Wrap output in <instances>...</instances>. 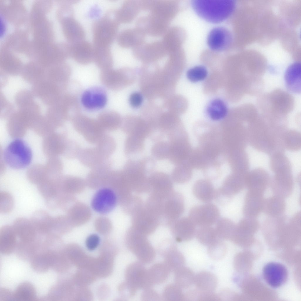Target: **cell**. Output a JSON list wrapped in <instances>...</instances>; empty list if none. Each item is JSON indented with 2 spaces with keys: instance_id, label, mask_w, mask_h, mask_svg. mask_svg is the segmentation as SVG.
Listing matches in <instances>:
<instances>
[{
  "instance_id": "cell-3",
  "label": "cell",
  "mask_w": 301,
  "mask_h": 301,
  "mask_svg": "<svg viewBox=\"0 0 301 301\" xmlns=\"http://www.w3.org/2000/svg\"><path fill=\"white\" fill-rule=\"evenodd\" d=\"M119 24L116 17V9L109 10L96 20L92 28L93 44L110 46L116 38Z\"/></svg>"
},
{
  "instance_id": "cell-58",
  "label": "cell",
  "mask_w": 301,
  "mask_h": 301,
  "mask_svg": "<svg viewBox=\"0 0 301 301\" xmlns=\"http://www.w3.org/2000/svg\"><path fill=\"white\" fill-rule=\"evenodd\" d=\"M198 291L196 289L190 290L184 293V301L197 300Z\"/></svg>"
},
{
  "instance_id": "cell-13",
  "label": "cell",
  "mask_w": 301,
  "mask_h": 301,
  "mask_svg": "<svg viewBox=\"0 0 301 301\" xmlns=\"http://www.w3.org/2000/svg\"><path fill=\"white\" fill-rule=\"evenodd\" d=\"M232 41L231 33L227 28L222 26L213 29L209 33L207 37V43L209 47L215 51L227 50L230 47Z\"/></svg>"
},
{
  "instance_id": "cell-1",
  "label": "cell",
  "mask_w": 301,
  "mask_h": 301,
  "mask_svg": "<svg viewBox=\"0 0 301 301\" xmlns=\"http://www.w3.org/2000/svg\"><path fill=\"white\" fill-rule=\"evenodd\" d=\"M248 143L254 149L270 156L284 153L283 138L287 120L264 115L257 116L247 127Z\"/></svg>"
},
{
  "instance_id": "cell-44",
  "label": "cell",
  "mask_w": 301,
  "mask_h": 301,
  "mask_svg": "<svg viewBox=\"0 0 301 301\" xmlns=\"http://www.w3.org/2000/svg\"><path fill=\"white\" fill-rule=\"evenodd\" d=\"M182 289L175 283L168 284L163 290L162 299L167 301H184V293Z\"/></svg>"
},
{
  "instance_id": "cell-35",
  "label": "cell",
  "mask_w": 301,
  "mask_h": 301,
  "mask_svg": "<svg viewBox=\"0 0 301 301\" xmlns=\"http://www.w3.org/2000/svg\"><path fill=\"white\" fill-rule=\"evenodd\" d=\"M163 256L164 259V262L171 272H174L184 266L185 263V260L184 256L177 250L176 247L167 252Z\"/></svg>"
},
{
  "instance_id": "cell-52",
  "label": "cell",
  "mask_w": 301,
  "mask_h": 301,
  "mask_svg": "<svg viewBox=\"0 0 301 301\" xmlns=\"http://www.w3.org/2000/svg\"><path fill=\"white\" fill-rule=\"evenodd\" d=\"M233 197L227 193L222 188L215 189L214 199L219 204L226 205L231 201Z\"/></svg>"
},
{
  "instance_id": "cell-50",
  "label": "cell",
  "mask_w": 301,
  "mask_h": 301,
  "mask_svg": "<svg viewBox=\"0 0 301 301\" xmlns=\"http://www.w3.org/2000/svg\"><path fill=\"white\" fill-rule=\"evenodd\" d=\"M45 252L35 256L32 259L31 264L33 268L37 271H46L50 267Z\"/></svg>"
},
{
  "instance_id": "cell-45",
  "label": "cell",
  "mask_w": 301,
  "mask_h": 301,
  "mask_svg": "<svg viewBox=\"0 0 301 301\" xmlns=\"http://www.w3.org/2000/svg\"><path fill=\"white\" fill-rule=\"evenodd\" d=\"M144 141L136 137L128 135L125 142V153L130 155L142 152L144 148Z\"/></svg>"
},
{
  "instance_id": "cell-51",
  "label": "cell",
  "mask_w": 301,
  "mask_h": 301,
  "mask_svg": "<svg viewBox=\"0 0 301 301\" xmlns=\"http://www.w3.org/2000/svg\"><path fill=\"white\" fill-rule=\"evenodd\" d=\"M237 225L249 233L256 232L260 228L259 223L256 218L245 217L241 220Z\"/></svg>"
},
{
  "instance_id": "cell-26",
  "label": "cell",
  "mask_w": 301,
  "mask_h": 301,
  "mask_svg": "<svg viewBox=\"0 0 301 301\" xmlns=\"http://www.w3.org/2000/svg\"><path fill=\"white\" fill-rule=\"evenodd\" d=\"M17 236L12 226H2L0 229V252L5 254L12 253L16 245Z\"/></svg>"
},
{
  "instance_id": "cell-12",
  "label": "cell",
  "mask_w": 301,
  "mask_h": 301,
  "mask_svg": "<svg viewBox=\"0 0 301 301\" xmlns=\"http://www.w3.org/2000/svg\"><path fill=\"white\" fill-rule=\"evenodd\" d=\"M271 177L267 171L258 167L249 171L246 177V187L248 191L263 195L270 185Z\"/></svg>"
},
{
  "instance_id": "cell-8",
  "label": "cell",
  "mask_w": 301,
  "mask_h": 301,
  "mask_svg": "<svg viewBox=\"0 0 301 301\" xmlns=\"http://www.w3.org/2000/svg\"><path fill=\"white\" fill-rule=\"evenodd\" d=\"M132 52L135 57L145 63H153L168 54L162 40L145 42L133 49Z\"/></svg>"
},
{
  "instance_id": "cell-49",
  "label": "cell",
  "mask_w": 301,
  "mask_h": 301,
  "mask_svg": "<svg viewBox=\"0 0 301 301\" xmlns=\"http://www.w3.org/2000/svg\"><path fill=\"white\" fill-rule=\"evenodd\" d=\"M14 206V200L12 195L6 191L0 193V212L6 213L11 212Z\"/></svg>"
},
{
  "instance_id": "cell-4",
  "label": "cell",
  "mask_w": 301,
  "mask_h": 301,
  "mask_svg": "<svg viewBox=\"0 0 301 301\" xmlns=\"http://www.w3.org/2000/svg\"><path fill=\"white\" fill-rule=\"evenodd\" d=\"M270 169L274 174L271 178L270 184L274 194L284 198L290 196L294 185L291 163L281 162Z\"/></svg>"
},
{
  "instance_id": "cell-43",
  "label": "cell",
  "mask_w": 301,
  "mask_h": 301,
  "mask_svg": "<svg viewBox=\"0 0 301 301\" xmlns=\"http://www.w3.org/2000/svg\"><path fill=\"white\" fill-rule=\"evenodd\" d=\"M93 45V59L100 65L104 66L110 65L112 60L110 46Z\"/></svg>"
},
{
  "instance_id": "cell-17",
  "label": "cell",
  "mask_w": 301,
  "mask_h": 301,
  "mask_svg": "<svg viewBox=\"0 0 301 301\" xmlns=\"http://www.w3.org/2000/svg\"><path fill=\"white\" fill-rule=\"evenodd\" d=\"M271 94L268 100L271 112H275L276 116H285V113L289 111L292 106L291 97L281 91H276Z\"/></svg>"
},
{
  "instance_id": "cell-16",
  "label": "cell",
  "mask_w": 301,
  "mask_h": 301,
  "mask_svg": "<svg viewBox=\"0 0 301 301\" xmlns=\"http://www.w3.org/2000/svg\"><path fill=\"white\" fill-rule=\"evenodd\" d=\"M12 226L21 242L30 243L37 239L38 233L30 220L24 218H17Z\"/></svg>"
},
{
  "instance_id": "cell-20",
  "label": "cell",
  "mask_w": 301,
  "mask_h": 301,
  "mask_svg": "<svg viewBox=\"0 0 301 301\" xmlns=\"http://www.w3.org/2000/svg\"><path fill=\"white\" fill-rule=\"evenodd\" d=\"M141 10L140 1L128 0L116 9V17L118 22L127 23L132 21Z\"/></svg>"
},
{
  "instance_id": "cell-46",
  "label": "cell",
  "mask_w": 301,
  "mask_h": 301,
  "mask_svg": "<svg viewBox=\"0 0 301 301\" xmlns=\"http://www.w3.org/2000/svg\"><path fill=\"white\" fill-rule=\"evenodd\" d=\"M170 146L169 142L162 141L157 142L152 146L151 149V154L153 157L158 160L168 158Z\"/></svg>"
},
{
  "instance_id": "cell-29",
  "label": "cell",
  "mask_w": 301,
  "mask_h": 301,
  "mask_svg": "<svg viewBox=\"0 0 301 301\" xmlns=\"http://www.w3.org/2000/svg\"><path fill=\"white\" fill-rule=\"evenodd\" d=\"M285 208L284 198L275 195L264 199L262 211L269 217H276L282 215Z\"/></svg>"
},
{
  "instance_id": "cell-24",
  "label": "cell",
  "mask_w": 301,
  "mask_h": 301,
  "mask_svg": "<svg viewBox=\"0 0 301 301\" xmlns=\"http://www.w3.org/2000/svg\"><path fill=\"white\" fill-rule=\"evenodd\" d=\"M63 21L64 33L71 44L84 40L85 31L81 24L74 17L66 19Z\"/></svg>"
},
{
  "instance_id": "cell-7",
  "label": "cell",
  "mask_w": 301,
  "mask_h": 301,
  "mask_svg": "<svg viewBox=\"0 0 301 301\" xmlns=\"http://www.w3.org/2000/svg\"><path fill=\"white\" fill-rule=\"evenodd\" d=\"M220 216V212L215 204L210 203L194 206L190 210L188 217L196 226H211L215 224Z\"/></svg>"
},
{
  "instance_id": "cell-10",
  "label": "cell",
  "mask_w": 301,
  "mask_h": 301,
  "mask_svg": "<svg viewBox=\"0 0 301 301\" xmlns=\"http://www.w3.org/2000/svg\"><path fill=\"white\" fill-rule=\"evenodd\" d=\"M170 22L150 12L147 15L138 18L136 27L146 34L154 36H163L169 28Z\"/></svg>"
},
{
  "instance_id": "cell-31",
  "label": "cell",
  "mask_w": 301,
  "mask_h": 301,
  "mask_svg": "<svg viewBox=\"0 0 301 301\" xmlns=\"http://www.w3.org/2000/svg\"><path fill=\"white\" fill-rule=\"evenodd\" d=\"M215 190L211 184L204 180L197 182L193 188L194 196L199 200L206 203H210L214 199Z\"/></svg>"
},
{
  "instance_id": "cell-48",
  "label": "cell",
  "mask_w": 301,
  "mask_h": 301,
  "mask_svg": "<svg viewBox=\"0 0 301 301\" xmlns=\"http://www.w3.org/2000/svg\"><path fill=\"white\" fill-rule=\"evenodd\" d=\"M207 74V71L205 67L198 66L190 69L187 72V77L190 81L196 82L204 79Z\"/></svg>"
},
{
  "instance_id": "cell-15",
  "label": "cell",
  "mask_w": 301,
  "mask_h": 301,
  "mask_svg": "<svg viewBox=\"0 0 301 301\" xmlns=\"http://www.w3.org/2000/svg\"><path fill=\"white\" fill-rule=\"evenodd\" d=\"M146 35L136 27L126 28L117 34V41L118 44L122 48L133 49L145 42Z\"/></svg>"
},
{
  "instance_id": "cell-22",
  "label": "cell",
  "mask_w": 301,
  "mask_h": 301,
  "mask_svg": "<svg viewBox=\"0 0 301 301\" xmlns=\"http://www.w3.org/2000/svg\"><path fill=\"white\" fill-rule=\"evenodd\" d=\"M149 10L170 22L177 12V4L172 0H152Z\"/></svg>"
},
{
  "instance_id": "cell-11",
  "label": "cell",
  "mask_w": 301,
  "mask_h": 301,
  "mask_svg": "<svg viewBox=\"0 0 301 301\" xmlns=\"http://www.w3.org/2000/svg\"><path fill=\"white\" fill-rule=\"evenodd\" d=\"M262 276L266 283L273 288L281 287L286 282L288 272L282 264L271 262L265 264L262 270Z\"/></svg>"
},
{
  "instance_id": "cell-54",
  "label": "cell",
  "mask_w": 301,
  "mask_h": 301,
  "mask_svg": "<svg viewBox=\"0 0 301 301\" xmlns=\"http://www.w3.org/2000/svg\"><path fill=\"white\" fill-rule=\"evenodd\" d=\"M120 291L121 295L125 297L130 298L133 297L137 290L130 283L126 281L120 287Z\"/></svg>"
},
{
  "instance_id": "cell-39",
  "label": "cell",
  "mask_w": 301,
  "mask_h": 301,
  "mask_svg": "<svg viewBox=\"0 0 301 301\" xmlns=\"http://www.w3.org/2000/svg\"><path fill=\"white\" fill-rule=\"evenodd\" d=\"M178 29L173 26L169 27L163 36L162 40L168 54L178 49L180 41Z\"/></svg>"
},
{
  "instance_id": "cell-47",
  "label": "cell",
  "mask_w": 301,
  "mask_h": 301,
  "mask_svg": "<svg viewBox=\"0 0 301 301\" xmlns=\"http://www.w3.org/2000/svg\"><path fill=\"white\" fill-rule=\"evenodd\" d=\"M68 217L59 215L53 217L51 233L57 235L64 233L68 230L70 225Z\"/></svg>"
},
{
  "instance_id": "cell-21",
  "label": "cell",
  "mask_w": 301,
  "mask_h": 301,
  "mask_svg": "<svg viewBox=\"0 0 301 301\" xmlns=\"http://www.w3.org/2000/svg\"><path fill=\"white\" fill-rule=\"evenodd\" d=\"M123 131L128 135L133 136L143 140L151 134V129L149 123L141 118L131 117Z\"/></svg>"
},
{
  "instance_id": "cell-9",
  "label": "cell",
  "mask_w": 301,
  "mask_h": 301,
  "mask_svg": "<svg viewBox=\"0 0 301 301\" xmlns=\"http://www.w3.org/2000/svg\"><path fill=\"white\" fill-rule=\"evenodd\" d=\"M139 261L135 262L127 267L125 272L126 281L137 290L151 288L153 285L150 278L148 269Z\"/></svg>"
},
{
  "instance_id": "cell-27",
  "label": "cell",
  "mask_w": 301,
  "mask_h": 301,
  "mask_svg": "<svg viewBox=\"0 0 301 301\" xmlns=\"http://www.w3.org/2000/svg\"><path fill=\"white\" fill-rule=\"evenodd\" d=\"M53 218L43 210L35 211L30 219L38 233L46 235L51 233Z\"/></svg>"
},
{
  "instance_id": "cell-41",
  "label": "cell",
  "mask_w": 301,
  "mask_h": 301,
  "mask_svg": "<svg viewBox=\"0 0 301 301\" xmlns=\"http://www.w3.org/2000/svg\"><path fill=\"white\" fill-rule=\"evenodd\" d=\"M207 113L209 117L215 121L221 120L227 115L228 109L224 102L220 99L212 101L207 108Z\"/></svg>"
},
{
  "instance_id": "cell-18",
  "label": "cell",
  "mask_w": 301,
  "mask_h": 301,
  "mask_svg": "<svg viewBox=\"0 0 301 301\" xmlns=\"http://www.w3.org/2000/svg\"><path fill=\"white\" fill-rule=\"evenodd\" d=\"M263 195L248 191L245 198L243 213L245 217L256 218L262 210Z\"/></svg>"
},
{
  "instance_id": "cell-33",
  "label": "cell",
  "mask_w": 301,
  "mask_h": 301,
  "mask_svg": "<svg viewBox=\"0 0 301 301\" xmlns=\"http://www.w3.org/2000/svg\"><path fill=\"white\" fill-rule=\"evenodd\" d=\"M148 270L153 285L160 284L165 282L171 272L164 262L156 263L150 267Z\"/></svg>"
},
{
  "instance_id": "cell-38",
  "label": "cell",
  "mask_w": 301,
  "mask_h": 301,
  "mask_svg": "<svg viewBox=\"0 0 301 301\" xmlns=\"http://www.w3.org/2000/svg\"><path fill=\"white\" fill-rule=\"evenodd\" d=\"M283 143L285 149L291 151H297L301 148L300 132L294 129H287L283 138Z\"/></svg>"
},
{
  "instance_id": "cell-32",
  "label": "cell",
  "mask_w": 301,
  "mask_h": 301,
  "mask_svg": "<svg viewBox=\"0 0 301 301\" xmlns=\"http://www.w3.org/2000/svg\"><path fill=\"white\" fill-rule=\"evenodd\" d=\"M175 283L182 289H187L194 285L195 275L190 268L184 266L174 272Z\"/></svg>"
},
{
  "instance_id": "cell-14",
  "label": "cell",
  "mask_w": 301,
  "mask_h": 301,
  "mask_svg": "<svg viewBox=\"0 0 301 301\" xmlns=\"http://www.w3.org/2000/svg\"><path fill=\"white\" fill-rule=\"evenodd\" d=\"M117 198L114 192L111 189L103 188L99 189L92 199L91 205L96 212L101 214L110 212L115 207Z\"/></svg>"
},
{
  "instance_id": "cell-5",
  "label": "cell",
  "mask_w": 301,
  "mask_h": 301,
  "mask_svg": "<svg viewBox=\"0 0 301 301\" xmlns=\"http://www.w3.org/2000/svg\"><path fill=\"white\" fill-rule=\"evenodd\" d=\"M3 156L5 162L9 167L21 169L30 164L33 154L30 147L25 141L20 138H16L6 146Z\"/></svg>"
},
{
  "instance_id": "cell-53",
  "label": "cell",
  "mask_w": 301,
  "mask_h": 301,
  "mask_svg": "<svg viewBox=\"0 0 301 301\" xmlns=\"http://www.w3.org/2000/svg\"><path fill=\"white\" fill-rule=\"evenodd\" d=\"M151 288L143 290L141 294V299L142 301H160L162 298L155 290Z\"/></svg>"
},
{
  "instance_id": "cell-6",
  "label": "cell",
  "mask_w": 301,
  "mask_h": 301,
  "mask_svg": "<svg viewBox=\"0 0 301 301\" xmlns=\"http://www.w3.org/2000/svg\"><path fill=\"white\" fill-rule=\"evenodd\" d=\"M126 243L128 249L143 264H150L154 260L155 250L144 236L137 234L130 235Z\"/></svg>"
},
{
  "instance_id": "cell-2",
  "label": "cell",
  "mask_w": 301,
  "mask_h": 301,
  "mask_svg": "<svg viewBox=\"0 0 301 301\" xmlns=\"http://www.w3.org/2000/svg\"><path fill=\"white\" fill-rule=\"evenodd\" d=\"M233 0H193L192 7L198 16L210 23H217L228 18L235 7Z\"/></svg>"
},
{
  "instance_id": "cell-42",
  "label": "cell",
  "mask_w": 301,
  "mask_h": 301,
  "mask_svg": "<svg viewBox=\"0 0 301 301\" xmlns=\"http://www.w3.org/2000/svg\"><path fill=\"white\" fill-rule=\"evenodd\" d=\"M207 253L213 260H219L223 259L227 252V246L224 241L218 239L208 246Z\"/></svg>"
},
{
  "instance_id": "cell-34",
  "label": "cell",
  "mask_w": 301,
  "mask_h": 301,
  "mask_svg": "<svg viewBox=\"0 0 301 301\" xmlns=\"http://www.w3.org/2000/svg\"><path fill=\"white\" fill-rule=\"evenodd\" d=\"M248 173L244 174L239 173L224 182L222 188L229 195L233 197L246 187V177Z\"/></svg>"
},
{
  "instance_id": "cell-56",
  "label": "cell",
  "mask_w": 301,
  "mask_h": 301,
  "mask_svg": "<svg viewBox=\"0 0 301 301\" xmlns=\"http://www.w3.org/2000/svg\"><path fill=\"white\" fill-rule=\"evenodd\" d=\"M100 242V238L97 235L92 234L89 235L86 240V247L90 250H95L98 246Z\"/></svg>"
},
{
  "instance_id": "cell-37",
  "label": "cell",
  "mask_w": 301,
  "mask_h": 301,
  "mask_svg": "<svg viewBox=\"0 0 301 301\" xmlns=\"http://www.w3.org/2000/svg\"><path fill=\"white\" fill-rule=\"evenodd\" d=\"M14 299L16 301H31L36 297V292L33 285L29 282L21 283L13 293Z\"/></svg>"
},
{
  "instance_id": "cell-57",
  "label": "cell",
  "mask_w": 301,
  "mask_h": 301,
  "mask_svg": "<svg viewBox=\"0 0 301 301\" xmlns=\"http://www.w3.org/2000/svg\"><path fill=\"white\" fill-rule=\"evenodd\" d=\"M143 100L142 96L140 93L135 92L131 95L129 98V102L133 107L137 108L141 105Z\"/></svg>"
},
{
  "instance_id": "cell-23",
  "label": "cell",
  "mask_w": 301,
  "mask_h": 301,
  "mask_svg": "<svg viewBox=\"0 0 301 301\" xmlns=\"http://www.w3.org/2000/svg\"><path fill=\"white\" fill-rule=\"evenodd\" d=\"M285 83L287 89L296 94L301 92V64L293 63L287 68L285 74Z\"/></svg>"
},
{
  "instance_id": "cell-36",
  "label": "cell",
  "mask_w": 301,
  "mask_h": 301,
  "mask_svg": "<svg viewBox=\"0 0 301 301\" xmlns=\"http://www.w3.org/2000/svg\"><path fill=\"white\" fill-rule=\"evenodd\" d=\"M216 224L215 228L219 238L223 241L231 240L236 224L225 218H219Z\"/></svg>"
},
{
  "instance_id": "cell-28",
  "label": "cell",
  "mask_w": 301,
  "mask_h": 301,
  "mask_svg": "<svg viewBox=\"0 0 301 301\" xmlns=\"http://www.w3.org/2000/svg\"><path fill=\"white\" fill-rule=\"evenodd\" d=\"M218 279L213 273L200 271L195 275L194 285L199 292H214L218 285Z\"/></svg>"
},
{
  "instance_id": "cell-55",
  "label": "cell",
  "mask_w": 301,
  "mask_h": 301,
  "mask_svg": "<svg viewBox=\"0 0 301 301\" xmlns=\"http://www.w3.org/2000/svg\"><path fill=\"white\" fill-rule=\"evenodd\" d=\"M197 300L198 301H221L218 293H216L214 292H198Z\"/></svg>"
},
{
  "instance_id": "cell-30",
  "label": "cell",
  "mask_w": 301,
  "mask_h": 301,
  "mask_svg": "<svg viewBox=\"0 0 301 301\" xmlns=\"http://www.w3.org/2000/svg\"><path fill=\"white\" fill-rule=\"evenodd\" d=\"M81 101L83 106L89 109H99L103 107L107 102V98L103 93L89 90L83 94Z\"/></svg>"
},
{
  "instance_id": "cell-40",
  "label": "cell",
  "mask_w": 301,
  "mask_h": 301,
  "mask_svg": "<svg viewBox=\"0 0 301 301\" xmlns=\"http://www.w3.org/2000/svg\"><path fill=\"white\" fill-rule=\"evenodd\" d=\"M195 236L200 243L207 246L220 239L215 228L211 226L200 227L196 230Z\"/></svg>"
},
{
  "instance_id": "cell-19",
  "label": "cell",
  "mask_w": 301,
  "mask_h": 301,
  "mask_svg": "<svg viewBox=\"0 0 301 301\" xmlns=\"http://www.w3.org/2000/svg\"><path fill=\"white\" fill-rule=\"evenodd\" d=\"M70 46V56L77 61L86 63L93 59L94 46L89 41L83 40Z\"/></svg>"
},
{
  "instance_id": "cell-25",
  "label": "cell",
  "mask_w": 301,
  "mask_h": 301,
  "mask_svg": "<svg viewBox=\"0 0 301 301\" xmlns=\"http://www.w3.org/2000/svg\"><path fill=\"white\" fill-rule=\"evenodd\" d=\"M196 225L188 217L180 219L177 223L174 235L177 241L179 242L189 241L195 236Z\"/></svg>"
}]
</instances>
